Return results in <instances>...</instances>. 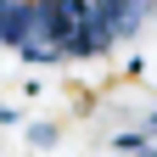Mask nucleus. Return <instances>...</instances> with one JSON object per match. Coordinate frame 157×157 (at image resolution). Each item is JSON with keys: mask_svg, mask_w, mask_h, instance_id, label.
I'll use <instances>...</instances> for the list:
<instances>
[{"mask_svg": "<svg viewBox=\"0 0 157 157\" xmlns=\"http://www.w3.org/2000/svg\"><path fill=\"white\" fill-rule=\"evenodd\" d=\"M34 23H39L34 0H0V45H17V51H28Z\"/></svg>", "mask_w": 157, "mask_h": 157, "instance_id": "1", "label": "nucleus"}]
</instances>
